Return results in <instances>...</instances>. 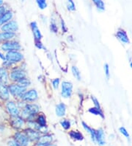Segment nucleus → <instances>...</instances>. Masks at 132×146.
I'll use <instances>...</instances> for the list:
<instances>
[{"mask_svg":"<svg viewBox=\"0 0 132 146\" xmlns=\"http://www.w3.org/2000/svg\"><path fill=\"white\" fill-rule=\"evenodd\" d=\"M30 25H31V28H32V32H33V35L35 38V41H40L41 37H42V35H41L40 30L37 27V23L35 21H32Z\"/></svg>","mask_w":132,"mask_h":146,"instance_id":"f8f14e48","label":"nucleus"},{"mask_svg":"<svg viewBox=\"0 0 132 146\" xmlns=\"http://www.w3.org/2000/svg\"><path fill=\"white\" fill-rule=\"evenodd\" d=\"M2 31L4 32H12L14 33L18 30V24L15 21H8L5 25H3L1 27Z\"/></svg>","mask_w":132,"mask_h":146,"instance_id":"6e6552de","label":"nucleus"},{"mask_svg":"<svg viewBox=\"0 0 132 146\" xmlns=\"http://www.w3.org/2000/svg\"><path fill=\"white\" fill-rule=\"evenodd\" d=\"M25 134L26 135V137H28V139L32 141L37 140L39 139V134L37 131L32 130V129H27L26 130L25 132Z\"/></svg>","mask_w":132,"mask_h":146,"instance_id":"a211bd4d","label":"nucleus"},{"mask_svg":"<svg viewBox=\"0 0 132 146\" xmlns=\"http://www.w3.org/2000/svg\"><path fill=\"white\" fill-rule=\"evenodd\" d=\"M116 37L123 44H129V38L127 36V33L123 30H119L116 33Z\"/></svg>","mask_w":132,"mask_h":146,"instance_id":"9b49d317","label":"nucleus"},{"mask_svg":"<svg viewBox=\"0 0 132 146\" xmlns=\"http://www.w3.org/2000/svg\"><path fill=\"white\" fill-rule=\"evenodd\" d=\"M18 85H19L21 87L26 88V86H28L30 85V80H28V79H26V78H24L21 79V80L18 81Z\"/></svg>","mask_w":132,"mask_h":146,"instance_id":"bb28decb","label":"nucleus"},{"mask_svg":"<svg viewBox=\"0 0 132 146\" xmlns=\"http://www.w3.org/2000/svg\"><path fill=\"white\" fill-rule=\"evenodd\" d=\"M8 81V74L5 68H0V83L2 84H7Z\"/></svg>","mask_w":132,"mask_h":146,"instance_id":"aec40b11","label":"nucleus"},{"mask_svg":"<svg viewBox=\"0 0 132 146\" xmlns=\"http://www.w3.org/2000/svg\"><path fill=\"white\" fill-rule=\"evenodd\" d=\"M59 84H60V79L59 78H55V80H52L53 87L55 88V89H57L58 88Z\"/></svg>","mask_w":132,"mask_h":146,"instance_id":"f704fd0d","label":"nucleus"},{"mask_svg":"<svg viewBox=\"0 0 132 146\" xmlns=\"http://www.w3.org/2000/svg\"><path fill=\"white\" fill-rule=\"evenodd\" d=\"M60 124H61L62 126L65 129H68L70 127V122H69L68 120H67V119H63V120H62V121L60 122Z\"/></svg>","mask_w":132,"mask_h":146,"instance_id":"7c9ffc66","label":"nucleus"},{"mask_svg":"<svg viewBox=\"0 0 132 146\" xmlns=\"http://www.w3.org/2000/svg\"><path fill=\"white\" fill-rule=\"evenodd\" d=\"M104 72H105V75L106 76L108 79L109 78V65L107 64H106L104 65Z\"/></svg>","mask_w":132,"mask_h":146,"instance_id":"473e14b6","label":"nucleus"},{"mask_svg":"<svg viewBox=\"0 0 132 146\" xmlns=\"http://www.w3.org/2000/svg\"><path fill=\"white\" fill-rule=\"evenodd\" d=\"M93 2H94L95 5H96L97 8L100 11H104L105 9V5H104V2L102 0H93Z\"/></svg>","mask_w":132,"mask_h":146,"instance_id":"a878e982","label":"nucleus"},{"mask_svg":"<svg viewBox=\"0 0 132 146\" xmlns=\"http://www.w3.org/2000/svg\"><path fill=\"white\" fill-rule=\"evenodd\" d=\"M21 99L26 101H35L37 99V93L35 89H31L28 92H25L21 96Z\"/></svg>","mask_w":132,"mask_h":146,"instance_id":"0eeeda50","label":"nucleus"},{"mask_svg":"<svg viewBox=\"0 0 132 146\" xmlns=\"http://www.w3.org/2000/svg\"><path fill=\"white\" fill-rule=\"evenodd\" d=\"M15 142L19 146H26L28 145L29 139L26 135L24 133L17 132L14 135Z\"/></svg>","mask_w":132,"mask_h":146,"instance_id":"39448f33","label":"nucleus"},{"mask_svg":"<svg viewBox=\"0 0 132 146\" xmlns=\"http://www.w3.org/2000/svg\"><path fill=\"white\" fill-rule=\"evenodd\" d=\"M61 26H62V31H63L64 33L67 32L68 28H67V27L65 26V22L63 21V20H61Z\"/></svg>","mask_w":132,"mask_h":146,"instance_id":"4c0bfd02","label":"nucleus"},{"mask_svg":"<svg viewBox=\"0 0 132 146\" xmlns=\"http://www.w3.org/2000/svg\"><path fill=\"white\" fill-rule=\"evenodd\" d=\"M70 137L75 140H82L83 139V136L79 131H70Z\"/></svg>","mask_w":132,"mask_h":146,"instance_id":"b1692460","label":"nucleus"},{"mask_svg":"<svg viewBox=\"0 0 132 146\" xmlns=\"http://www.w3.org/2000/svg\"><path fill=\"white\" fill-rule=\"evenodd\" d=\"M11 125L15 128H21L24 125V120L19 116L12 117L11 119Z\"/></svg>","mask_w":132,"mask_h":146,"instance_id":"ddd939ff","label":"nucleus"},{"mask_svg":"<svg viewBox=\"0 0 132 146\" xmlns=\"http://www.w3.org/2000/svg\"><path fill=\"white\" fill-rule=\"evenodd\" d=\"M105 135L104 132L102 129H99L96 131V134H95V141L99 143L100 145H104L105 144Z\"/></svg>","mask_w":132,"mask_h":146,"instance_id":"4468645a","label":"nucleus"},{"mask_svg":"<svg viewBox=\"0 0 132 146\" xmlns=\"http://www.w3.org/2000/svg\"><path fill=\"white\" fill-rule=\"evenodd\" d=\"M6 12H7L6 11V7H4V6H0V17Z\"/></svg>","mask_w":132,"mask_h":146,"instance_id":"58836bf2","label":"nucleus"},{"mask_svg":"<svg viewBox=\"0 0 132 146\" xmlns=\"http://www.w3.org/2000/svg\"><path fill=\"white\" fill-rule=\"evenodd\" d=\"M2 3H3V0H0V6L2 5Z\"/></svg>","mask_w":132,"mask_h":146,"instance_id":"37998d69","label":"nucleus"},{"mask_svg":"<svg viewBox=\"0 0 132 146\" xmlns=\"http://www.w3.org/2000/svg\"><path fill=\"white\" fill-rule=\"evenodd\" d=\"M119 130H120V132L122 134H123V135L125 136V137H127V138H129L130 137V136H129V134L128 133V131H127V130L125 129L124 127H120V128H119Z\"/></svg>","mask_w":132,"mask_h":146,"instance_id":"2f4dec72","label":"nucleus"},{"mask_svg":"<svg viewBox=\"0 0 132 146\" xmlns=\"http://www.w3.org/2000/svg\"><path fill=\"white\" fill-rule=\"evenodd\" d=\"M71 71H72L74 76L78 80H81V73H80L79 69H78L76 66H72V68H71Z\"/></svg>","mask_w":132,"mask_h":146,"instance_id":"393cba45","label":"nucleus"},{"mask_svg":"<svg viewBox=\"0 0 132 146\" xmlns=\"http://www.w3.org/2000/svg\"><path fill=\"white\" fill-rule=\"evenodd\" d=\"M2 50L5 51H17L21 49V45L17 41H6L1 46Z\"/></svg>","mask_w":132,"mask_h":146,"instance_id":"20e7f679","label":"nucleus"},{"mask_svg":"<svg viewBox=\"0 0 132 146\" xmlns=\"http://www.w3.org/2000/svg\"><path fill=\"white\" fill-rule=\"evenodd\" d=\"M82 125L83 127H84V128L87 131V132H88V133L90 134L92 139H93L94 142H95V134H96V131H95L94 129L91 128L90 126H88L86 123H84V122H82Z\"/></svg>","mask_w":132,"mask_h":146,"instance_id":"4be33fe9","label":"nucleus"},{"mask_svg":"<svg viewBox=\"0 0 132 146\" xmlns=\"http://www.w3.org/2000/svg\"><path fill=\"white\" fill-rule=\"evenodd\" d=\"M8 90L13 96L21 97L25 92L26 89L24 87H21L18 84H12V85L9 86Z\"/></svg>","mask_w":132,"mask_h":146,"instance_id":"423d86ee","label":"nucleus"},{"mask_svg":"<svg viewBox=\"0 0 132 146\" xmlns=\"http://www.w3.org/2000/svg\"><path fill=\"white\" fill-rule=\"evenodd\" d=\"M8 146H19V145H18L15 141H11V142L9 143Z\"/></svg>","mask_w":132,"mask_h":146,"instance_id":"ea45409f","label":"nucleus"},{"mask_svg":"<svg viewBox=\"0 0 132 146\" xmlns=\"http://www.w3.org/2000/svg\"><path fill=\"white\" fill-rule=\"evenodd\" d=\"M6 108H7V110L8 111L9 114H11V117H16L19 114L18 109L12 101H9L6 105Z\"/></svg>","mask_w":132,"mask_h":146,"instance_id":"9d476101","label":"nucleus"},{"mask_svg":"<svg viewBox=\"0 0 132 146\" xmlns=\"http://www.w3.org/2000/svg\"><path fill=\"white\" fill-rule=\"evenodd\" d=\"M46 118L43 115L39 116L37 118V124L41 127H46Z\"/></svg>","mask_w":132,"mask_h":146,"instance_id":"cd10ccee","label":"nucleus"},{"mask_svg":"<svg viewBox=\"0 0 132 146\" xmlns=\"http://www.w3.org/2000/svg\"><path fill=\"white\" fill-rule=\"evenodd\" d=\"M130 66H131V69H132V61H131V64H130Z\"/></svg>","mask_w":132,"mask_h":146,"instance_id":"c03bdc74","label":"nucleus"},{"mask_svg":"<svg viewBox=\"0 0 132 146\" xmlns=\"http://www.w3.org/2000/svg\"><path fill=\"white\" fill-rule=\"evenodd\" d=\"M10 98L9 90L5 86L0 83V98L4 100H8Z\"/></svg>","mask_w":132,"mask_h":146,"instance_id":"2eb2a0df","label":"nucleus"},{"mask_svg":"<svg viewBox=\"0 0 132 146\" xmlns=\"http://www.w3.org/2000/svg\"><path fill=\"white\" fill-rule=\"evenodd\" d=\"M36 2L37 4V6L41 10L45 9L47 6V3H46V0H36Z\"/></svg>","mask_w":132,"mask_h":146,"instance_id":"c85d7f7f","label":"nucleus"},{"mask_svg":"<svg viewBox=\"0 0 132 146\" xmlns=\"http://www.w3.org/2000/svg\"><path fill=\"white\" fill-rule=\"evenodd\" d=\"M45 146H56V145H51V144H49V145H45Z\"/></svg>","mask_w":132,"mask_h":146,"instance_id":"79ce46f5","label":"nucleus"},{"mask_svg":"<svg viewBox=\"0 0 132 146\" xmlns=\"http://www.w3.org/2000/svg\"><path fill=\"white\" fill-rule=\"evenodd\" d=\"M24 78H26V73L22 70H15L11 73V78L17 82Z\"/></svg>","mask_w":132,"mask_h":146,"instance_id":"1a4fd4ad","label":"nucleus"},{"mask_svg":"<svg viewBox=\"0 0 132 146\" xmlns=\"http://www.w3.org/2000/svg\"><path fill=\"white\" fill-rule=\"evenodd\" d=\"M39 111V106L36 104H27L23 110V116L26 118H30L37 114Z\"/></svg>","mask_w":132,"mask_h":146,"instance_id":"f257e3e1","label":"nucleus"},{"mask_svg":"<svg viewBox=\"0 0 132 146\" xmlns=\"http://www.w3.org/2000/svg\"><path fill=\"white\" fill-rule=\"evenodd\" d=\"M51 30L54 33L57 32V27L56 26V24L55 22H51Z\"/></svg>","mask_w":132,"mask_h":146,"instance_id":"e433bc0d","label":"nucleus"},{"mask_svg":"<svg viewBox=\"0 0 132 146\" xmlns=\"http://www.w3.org/2000/svg\"><path fill=\"white\" fill-rule=\"evenodd\" d=\"M91 99H92V100H93V102L94 105H95V107H96V108H98V109H100V104H99V100H97L96 98L93 96L91 97Z\"/></svg>","mask_w":132,"mask_h":146,"instance_id":"72a5a7b5","label":"nucleus"},{"mask_svg":"<svg viewBox=\"0 0 132 146\" xmlns=\"http://www.w3.org/2000/svg\"><path fill=\"white\" fill-rule=\"evenodd\" d=\"M65 111H66V106L62 103H60L56 106L55 112L58 117H63L65 114Z\"/></svg>","mask_w":132,"mask_h":146,"instance_id":"6ab92c4d","label":"nucleus"},{"mask_svg":"<svg viewBox=\"0 0 132 146\" xmlns=\"http://www.w3.org/2000/svg\"><path fill=\"white\" fill-rule=\"evenodd\" d=\"M5 59L10 63H16L23 59V55L18 51H9L6 54Z\"/></svg>","mask_w":132,"mask_h":146,"instance_id":"f03ea898","label":"nucleus"},{"mask_svg":"<svg viewBox=\"0 0 132 146\" xmlns=\"http://www.w3.org/2000/svg\"><path fill=\"white\" fill-rule=\"evenodd\" d=\"M16 36L15 33L2 32L0 33V41H7L10 40Z\"/></svg>","mask_w":132,"mask_h":146,"instance_id":"412c9836","label":"nucleus"},{"mask_svg":"<svg viewBox=\"0 0 132 146\" xmlns=\"http://www.w3.org/2000/svg\"><path fill=\"white\" fill-rule=\"evenodd\" d=\"M67 7L69 11H75V9H76V7H75V4H74V2L73 0H68Z\"/></svg>","mask_w":132,"mask_h":146,"instance_id":"c756f323","label":"nucleus"},{"mask_svg":"<svg viewBox=\"0 0 132 146\" xmlns=\"http://www.w3.org/2000/svg\"><path fill=\"white\" fill-rule=\"evenodd\" d=\"M52 140L51 136L49 135H44L41 137H39L38 143L37 145L38 146H45L46 145H49Z\"/></svg>","mask_w":132,"mask_h":146,"instance_id":"dca6fc26","label":"nucleus"},{"mask_svg":"<svg viewBox=\"0 0 132 146\" xmlns=\"http://www.w3.org/2000/svg\"><path fill=\"white\" fill-rule=\"evenodd\" d=\"M12 18V13L11 11H7L0 17V26H2L5 23L8 22Z\"/></svg>","mask_w":132,"mask_h":146,"instance_id":"f3484780","label":"nucleus"},{"mask_svg":"<svg viewBox=\"0 0 132 146\" xmlns=\"http://www.w3.org/2000/svg\"><path fill=\"white\" fill-rule=\"evenodd\" d=\"M35 46H37L38 49H40V50H41V49H44V50L46 49L43 46V45L42 44V43L40 41H35Z\"/></svg>","mask_w":132,"mask_h":146,"instance_id":"c9c22d12","label":"nucleus"},{"mask_svg":"<svg viewBox=\"0 0 132 146\" xmlns=\"http://www.w3.org/2000/svg\"><path fill=\"white\" fill-rule=\"evenodd\" d=\"M89 112L93 114H95V115H99L100 117H101L102 118H104V115L103 114L102 111L100 109H98L96 107H93V108H90L89 109Z\"/></svg>","mask_w":132,"mask_h":146,"instance_id":"5701e85b","label":"nucleus"},{"mask_svg":"<svg viewBox=\"0 0 132 146\" xmlns=\"http://www.w3.org/2000/svg\"><path fill=\"white\" fill-rule=\"evenodd\" d=\"M73 85L68 81H64L62 84L61 86V94L62 98H69L72 94Z\"/></svg>","mask_w":132,"mask_h":146,"instance_id":"7ed1b4c3","label":"nucleus"},{"mask_svg":"<svg viewBox=\"0 0 132 146\" xmlns=\"http://www.w3.org/2000/svg\"><path fill=\"white\" fill-rule=\"evenodd\" d=\"M0 58L2 59V60H5V55H2L1 52H0Z\"/></svg>","mask_w":132,"mask_h":146,"instance_id":"a19ab883","label":"nucleus"}]
</instances>
